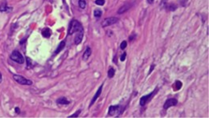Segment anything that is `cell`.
<instances>
[{
	"instance_id": "obj_25",
	"label": "cell",
	"mask_w": 209,
	"mask_h": 118,
	"mask_svg": "<svg viewBox=\"0 0 209 118\" xmlns=\"http://www.w3.org/2000/svg\"><path fill=\"white\" fill-rule=\"evenodd\" d=\"M154 67H155V64H152V65H151V67H150V71H149V74H150L151 73V71H153V69L154 68Z\"/></svg>"
},
{
	"instance_id": "obj_4",
	"label": "cell",
	"mask_w": 209,
	"mask_h": 118,
	"mask_svg": "<svg viewBox=\"0 0 209 118\" xmlns=\"http://www.w3.org/2000/svg\"><path fill=\"white\" fill-rule=\"evenodd\" d=\"M122 113L121 105H112L109 108V115L111 117L113 116H119Z\"/></svg>"
},
{
	"instance_id": "obj_24",
	"label": "cell",
	"mask_w": 209,
	"mask_h": 118,
	"mask_svg": "<svg viewBox=\"0 0 209 118\" xmlns=\"http://www.w3.org/2000/svg\"><path fill=\"white\" fill-rule=\"evenodd\" d=\"M125 57H126V53L125 52H124L123 53V55H122L121 56V61H124V60L125 59Z\"/></svg>"
},
{
	"instance_id": "obj_2",
	"label": "cell",
	"mask_w": 209,
	"mask_h": 118,
	"mask_svg": "<svg viewBox=\"0 0 209 118\" xmlns=\"http://www.w3.org/2000/svg\"><path fill=\"white\" fill-rule=\"evenodd\" d=\"M10 59H12L13 61H15L18 63H20V64H22L24 63V58H23V56H22V54L19 52H18V51H14L11 54H10Z\"/></svg>"
},
{
	"instance_id": "obj_20",
	"label": "cell",
	"mask_w": 209,
	"mask_h": 118,
	"mask_svg": "<svg viewBox=\"0 0 209 118\" xmlns=\"http://www.w3.org/2000/svg\"><path fill=\"white\" fill-rule=\"evenodd\" d=\"M95 3L97 5H99V6H103L104 4V0H96Z\"/></svg>"
},
{
	"instance_id": "obj_22",
	"label": "cell",
	"mask_w": 209,
	"mask_h": 118,
	"mask_svg": "<svg viewBox=\"0 0 209 118\" xmlns=\"http://www.w3.org/2000/svg\"><path fill=\"white\" fill-rule=\"evenodd\" d=\"M81 110H78V112H76L74 114H73V115H70L68 117H77L79 115H80V113H81Z\"/></svg>"
},
{
	"instance_id": "obj_17",
	"label": "cell",
	"mask_w": 209,
	"mask_h": 118,
	"mask_svg": "<svg viewBox=\"0 0 209 118\" xmlns=\"http://www.w3.org/2000/svg\"><path fill=\"white\" fill-rule=\"evenodd\" d=\"M79 6L81 9H85L86 7V1L85 0H80L79 1Z\"/></svg>"
},
{
	"instance_id": "obj_19",
	"label": "cell",
	"mask_w": 209,
	"mask_h": 118,
	"mask_svg": "<svg viewBox=\"0 0 209 118\" xmlns=\"http://www.w3.org/2000/svg\"><path fill=\"white\" fill-rule=\"evenodd\" d=\"M175 89L176 90H179L180 88H182L183 86V84H182V82H180V81H176L175 82Z\"/></svg>"
},
{
	"instance_id": "obj_6",
	"label": "cell",
	"mask_w": 209,
	"mask_h": 118,
	"mask_svg": "<svg viewBox=\"0 0 209 118\" xmlns=\"http://www.w3.org/2000/svg\"><path fill=\"white\" fill-rule=\"evenodd\" d=\"M116 23H117V18L110 17V18H106V19H104L103 20L102 25L103 27H105L111 26V25H113V24H115Z\"/></svg>"
},
{
	"instance_id": "obj_28",
	"label": "cell",
	"mask_w": 209,
	"mask_h": 118,
	"mask_svg": "<svg viewBox=\"0 0 209 118\" xmlns=\"http://www.w3.org/2000/svg\"><path fill=\"white\" fill-rule=\"evenodd\" d=\"M1 81H2V73L0 72V83H1Z\"/></svg>"
},
{
	"instance_id": "obj_1",
	"label": "cell",
	"mask_w": 209,
	"mask_h": 118,
	"mask_svg": "<svg viewBox=\"0 0 209 118\" xmlns=\"http://www.w3.org/2000/svg\"><path fill=\"white\" fill-rule=\"evenodd\" d=\"M81 31H84V28H83L82 25L77 20L73 19L70 23L69 25V28H68V35H73L74 32H77H77H81Z\"/></svg>"
},
{
	"instance_id": "obj_18",
	"label": "cell",
	"mask_w": 209,
	"mask_h": 118,
	"mask_svg": "<svg viewBox=\"0 0 209 118\" xmlns=\"http://www.w3.org/2000/svg\"><path fill=\"white\" fill-rule=\"evenodd\" d=\"M102 10H99V9H96L94 10V16L97 17V18H100L101 16H102Z\"/></svg>"
},
{
	"instance_id": "obj_27",
	"label": "cell",
	"mask_w": 209,
	"mask_h": 118,
	"mask_svg": "<svg viewBox=\"0 0 209 118\" xmlns=\"http://www.w3.org/2000/svg\"><path fill=\"white\" fill-rule=\"evenodd\" d=\"M154 0H147V2L150 3V4H151V3H153L154 2Z\"/></svg>"
},
{
	"instance_id": "obj_23",
	"label": "cell",
	"mask_w": 209,
	"mask_h": 118,
	"mask_svg": "<svg viewBox=\"0 0 209 118\" xmlns=\"http://www.w3.org/2000/svg\"><path fill=\"white\" fill-rule=\"evenodd\" d=\"M176 8H177L176 5L171 4V5L169 6V10H176Z\"/></svg>"
},
{
	"instance_id": "obj_9",
	"label": "cell",
	"mask_w": 209,
	"mask_h": 118,
	"mask_svg": "<svg viewBox=\"0 0 209 118\" xmlns=\"http://www.w3.org/2000/svg\"><path fill=\"white\" fill-rule=\"evenodd\" d=\"M83 36H84V31L77 32V34L75 37V44L77 45L80 44L83 39Z\"/></svg>"
},
{
	"instance_id": "obj_26",
	"label": "cell",
	"mask_w": 209,
	"mask_h": 118,
	"mask_svg": "<svg viewBox=\"0 0 209 118\" xmlns=\"http://www.w3.org/2000/svg\"><path fill=\"white\" fill-rule=\"evenodd\" d=\"M15 112H16V113H20V110H19V108H15Z\"/></svg>"
},
{
	"instance_id": "obj_11",
	"label": "cell",
	"mask_w": 209,
	"mask_h": 118,
	"mask_svg": "<svg viewBox=\"0 0 209 118\" xmlns=\"http://www.w3.org/2000/svg\"><path fill=\"white\" fill-rule=\"evenodd\" d=\"M51 34H52V31L48 27H46L45 29H44L42 31L43 36L45 37V38H49L50 36H51Z\"/></svg>"
},
{
	"instance_id": "obj_12",
	"label": "cell",
	"mask_w": 209,
	"mask_h": 118,
	"mask_svg": "<svg viewBox=\"0 0 209 118\" xmlns=\"http://www.w3.org/2000/svg\"><path fill=\"white\" fill-rule=\"evenodd\" d=\"M91 53H92L91 48L88 47L87 48H86L85 52H84V55H83V59H84L85 60H87L89 59V57L91 56Z\"/></svg>"
},
{
	"instance_id": "obj_13",
	"label": "cell",
	"mask_w": 209,
	"mask_h": 118,
	"mask_svg": "<svg viewBox=\"0 0 209 118\" xmlns=\"http://www.w3.org/2000/svg\"><path fill=\"white\" fill-rule=\"evenodd\" d=\"M56 103L59 105H68L69 101H68L66 97H60L56 101Z\"/></svg>"
},
{
	"instance_id": "obj_10",
	"label": "cell",
	"mask_w": 209,
	"mask_h": 118,
	"mask_svg": "<svg viewBox=\"0 0 209 118\" xmlns=\"http://www.w3.org/2000/svg\"><path fill=\"white\" fill-rule=\"evenodd\" d=\"M130 6L129 4H125L124 6H122L121 7H120V9L117 10V14H119V15H121V14H124L125 12H126L127 10L130 8Z\"/></svg>"
},
{
	"instance_id": "obj_21",
	"label": "cell",
	"mask_w": 209,
	"mask_h": 118,
	"mask_svg": "<svg viewBox=\"0 0 209 118\" xmlns=\"http://www.w3.org/2000/svg\"><path fill=\"white\" fill-rule=\"evenodd\" d=\"M126 46H127V42L126 41H122V43L121 44L120 48H121V49L124 50L125 48H126Z\"/></svg>"
},
{
	"instance_id": "obj_15",
	"label": "cell",
	"mask_w": 209,
	"mask_h": 118,
	"mask_svg": "<svg viewBox=\"0 0 209 118\" xmlns=\"http://www.w3.org/2000/svg\"><path fill=\"white\" fill-rule=\"evenodd\" d=\"M9 7L7 6V4H6V2H3L1 6H0V11L1 12H5V11H9Z\"/></svg>"
},
{
	"instance_id": "obj_14",
	"label": "cell",
	"mask_w": 209,
	"mask_h": 118,
	"mask_svg": "<svg viewBox=\"0 0 209 118\" xmlns=\"http://www.w3.org/2000/svg\"><path fill=\"white\" fill-rule=\"evenodd\" d=\"M64 46H65V41H61L60 44L58 46V48H57V49L56 50L55 55H57L59 52H60L61 51H62V50L64 49Z\"/></svg>"
},
{
	"instance_id": "obj_8",
	"label": "cell",
	"mask_w": 209,
	"mask_h": 118,
	"mask_svg": "<svg viewBox=\"0 0 209 118\" xmlns=\"http://www.w3.org/2000/svg\"><path fill=\"white\" fill-rule=\"evenodd\" d=\"M102 88H103V84H102V85H101V86L99 87V88H98V89H97V92H96V93H95L94 96H93V99H92L91 102H90V104H89V108H90V107H92V106H93V104L95 103V101H97V99H98V97H99V96H100V95L102 94Z\"/></svg>"
},
{
	"instance_id": "obj_16",
	"label": "cell",
	"mask_w": 209,
	"mask_h": 118,
	"mask_svg": "<svg viewBox=\"0 0 209 118\" xmlns=\"http://www.w3.org/2000/svg\"><path fill=\"white\" fill-rule=\"evenodd\" d=\"M115 75V70L113 68V67H110L109 69V71H108V77L109 78H113Z\"/></svg>"
},
{
	"instance_id": "obj_7",
	"label": "cell",
	"mask_w": 209,
	"mask_h": 118,
	"mask_svg": "<svg viewBox=\"0 0 209 118\" xmlns=\"http://www.w3.org/2000/svg\"><path fill=\"white\" fill-rule=\"evenodd\" d=\"M177 104H178L177 100L175 99V98H170V99H168V100L166 101L164 105H163V109H167L170 108V107L175 106L176 105H177Z\"/></svg>"
},
{
	"instance_id": "obj_3",
	"label": "cell",
	"mask_w": 209,
	"mask_h": 118,
	"mask_svg": "<svg viewBox=\"0 0 209 118\" xmlns=\"http://www.w3.org/2000/svg\"><path fill=\"white\" fill-rule=\"evenodd\" d=\"M13 79L17 82V83H19V84H22V85H31L32 84L31 80H27V79L23 77V76H20V75H13Z\"/></svg>"
},
{
	"instance_id": "obj_5",
	"label": "cell",
	"mask_w": 209,
	"mask_h": 118,
	"mask_svg": "<svg viewBox=\"0 0 209 118\" xmlns=\"http://www.w3.org/2000/svg\"><path fill=\"white\" fill-rule=\"evenodd\" d=\"M157 92H158V89L156 88L155 90H154L152 92H151V93H150V94H148V95H146V96H143L142 97L141 99H140V105H141V106H144V105H145L146 104L147 102H148L151 98H152V96L157 93Z\"/></svg>"
}]
</instances>
